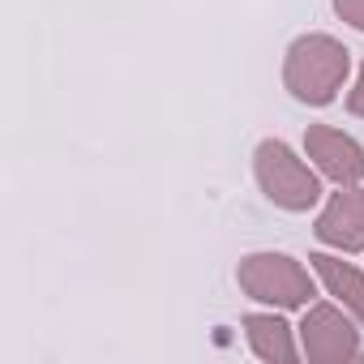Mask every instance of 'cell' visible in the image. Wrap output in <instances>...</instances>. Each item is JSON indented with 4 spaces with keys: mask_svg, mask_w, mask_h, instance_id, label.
Returning <instances> with one entry per match:
<instances>
[{
    "mask_svg": "<svg viewBox=\"0 0 364 364\" xmlns=\"http://www.w3.org/2000/svg\"><path fill=\"white\" fill-rule=\"evenodd\" d=\"M351 73V52L334 35H300L283 56V86L296 103L326 107L338 99L343 82Z\"/></svg>",
    "mask_w": 364,
    "mask_h": 364,
    "instance_id": "1",
    "label": "cell"
},
{
    "mask_svg": "<svg viewBox=\"0 0 364 364\" xmlns=\"http://www.w3.org/2000/svg\"><path fill=\"white\" fill-rule=\"evenodd\" d=\"M253 176H257V185L262 193L279 206V210H291V215H304L321 202V171H313L287 141L279 137H266L257 141L253 150Z\"/></svg>",
    "mask_w": 364,
    "mask_h": 364,
    "instance_id": "2",
    "label": "cell"
},
{
    "mask_svg": "<svg viewBox=\"0 0 364 364\" xmlns=\"http://www.w3.org/2000/svg\"><path fill=\"white\" fill-rule=\"evenodd\" d=\"M236 283L249 300L257 304H270V309H309L317 287H313V274L287 257V253H249L240 257L236 266Z\"/></svg>",
    "mask_w": 364,
    "mask_h": 364,
    "instance_id": "3",
    "label": "cell"
},
{
    "mask_svg": "<svg viewBox=\"0 0 364 364\" xmlns=\"http://www.w3.org/2000/svg\"><path fill=\"white\" fill-rule=\"evenodd\" d=\"M300 351L313 364H347L360 360V321L334 300V304H309L300 317Z\"/></svg>",
    "mask_w": 364,
    "mask_h": 364,
    "instance_id": "4",
    "label": "cell"
},
{
    "mask_svg": "<svg viewBox=\"0 0 364 364\" xmlns=\"http://www.w3.org/2000/svg\"><path fill=\"white\" fill-rule=\"evenodd\" d=\"M304 154L313 159V167L334 180L338 189L347 185H364V146L355 137H347L343 129L330 124H309L304 129Z\"/></svg>",
    "mask_w": 364,
    "mask_h": 364,
    "instance_id": "5",
    "label": "cell"
},
{
    "mask_svg": "<svg viewBox=\"0 0 364 364\" xmlns=\"http://www.w3.org/2000/svg\"><path fill=\"white\" fill-rule=\"evenodd\" d=\"M313 232L334 253H364V185H347L330 193Z\"/></svg>",
    "mask_w": 364,
    "mask_h": 364,
    "instance_id": "6",
    "label": "cell"
},
{
    "mask_svg": "<svg viewBox=\"0 0 364 364\" xmlns=\"http://www.w3.org/2000/svg\"><path fill=\"white\" fill-rule=\"evenodd\" d=\"M245 338H249L253 355L266 360V364H291V360L304 355L296 347V330L279 317V309L274 313H249L245 317Z\"/></svg>",
    "mask_w": 364,
    "mask_h": 364,
    "instance_id": "7",
    "label": "cell"
},
{
    "mask_svg": "<svg viewBox=\"0 0 364 364\" xmlns=\"http://www.w3.org/2000/svg\"><path fill=\"white\" fill-rule=\"evenodd\" d=\"M309 266H313V274L321 279V287H326L360 326H364V274H360L351 262L334 257V253H313Z\"/></svg>",
    "mask_w": 364,
    "mask_h": 364,
    "instance_id": "8",
    "label": "cell"
},
{
    "mask_svg": "<svg viewBox=\"0 0 364 364\" xmlns=\"http://www.w3.org/2000/svg\"><path fill=\"white\" fill-rule=\"evenodd\" d=\"M334 14H338L351 31L364 35V0H334Z\"/></svg>",
    "mask_w": 364,
    "mask_h": 364,
    "instance_id": "9",
    "label": "cell"
},
{
    "mask_svg": "<svg viewBox=\"0 0 364 364\" xmlns=\"http://www.w3.org/2000/svg\"><path fill=\"white\" fill-rule=\"evenodd\" d=\"M347 107H351V116H364V65L355 73V86L347 90Z\"/></svg>",
    "mask_w": 364,
    "mask_h": 364,
    "instance_id": "10",
    "label": "cell"
}]
</instances>
